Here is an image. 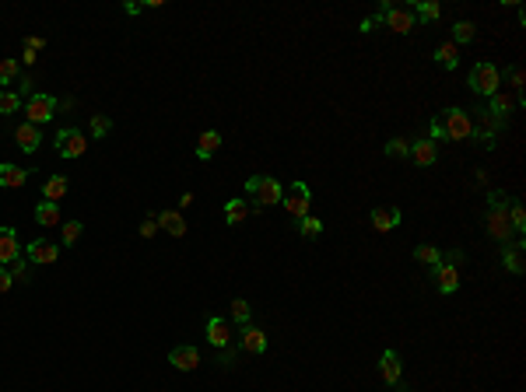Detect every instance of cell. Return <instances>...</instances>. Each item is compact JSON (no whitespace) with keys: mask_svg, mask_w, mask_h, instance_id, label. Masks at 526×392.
<instances>
[{"mask_svg":"<svg viewBox=\"0 0 526 392\" xmlns=\"http://www.w3.org/2000/svg\"><path fill=\"white\" fill-rule=\"evenodd\" d=\"M81 228H84L81 221H67V224H64V245H74V242L81 239Z\"/></svg>","mask_w":526,"mask_h":392,"instance_id":"obj_39","label":"cell"},{"mask_svg":"<svg viewBox=\"0 0 526 392\" xmlns=\"http://www.w3.org/2000/svg\"><path fill=\"white\" fill-rule=\"evenodd\" d=\"M218 364H221V368H232V364H235V347H221V351H218Z\"/></svg>","mask_w":526,"mask_h":392,"instance_id":"obj_45","label":"cell"},{"mask_svg":"<svg viewBox=\"0 0 526 392\" xmlns=\"http://www.w3.org/2000/svg\"><path fill=\"white\" fill-rule=\"evenodd\" d=\"M67 189H71V183H67L64 176H53V179H46L42 196H46L49 203H60V196H67Z\"/></svg>","mask_w":526,"mask_h":392,"instance_id":"obj_27","label":"cell"},{"mask_svg":"<svg viewBox=\"0 0 526 392\" xmlns=\"http://www.w3.org/2000/svg\"><path fill=\"white\" fill-rule=\"evenodd\" d=\"M442 127H446V140H466L473 137V120L463 109H446L442 112Z\"/></svg>","mask_w":526,"mask_h":392,"instance_id":"obj_4","label":"cell"},{"mask_svg":"<svg viewBox=\"0 0 526 392\" xmlns=\"http://www.w3.org/2000/svg\"><path fill=\"white\" fill-rule=\"evenodd\" d=\"M18 256H21L18 232H15V228H0V266H11Z\"/></svg>","mask_w":526,"mask_h":392,"instance_id":"obj_13","label":"cell"},{"mask_svg":"<svg viewBox=\"0 0 526 392\" xmlns=\"http://www.w3.org/2000/svg\"><path fill=\"white\" fill-rule=\"evenodd\" d=\"M249 312H253V308H249L246 298H235V301H232V319H235L239 326H249Z\"/></svg>","mask_w":526,"mask_h":392,"instance_id":"obj_37","label":"cell"},{"mask_svg":"<svg viewBox=\"0 0 526 392\" xmlns=\"http://www.w3.org/2000/svg\"><path fill=\"white\" fill-rule=\"evenodd\" d=\"M509 81H512V88L523 95V81H526V77H523V67H512V71H509Z\"/></svg>","mask_w":526,"mask_h":392,"instance_id":"obj_47","label":"cell"},{"mask_svg":"<svg viewBox=\"0 0 526 392\" xmlns=\"http://www.w3.org/2000/svg\"><path fill=\"white\" fill-rule=\"evenodd\" d=\"M246 193H249V196H256V203H260V207H274V203H281V200H284L281 183H278L274 176H249V179H246Z\"/></svg>","mask_w":526,"mask_h":392,"instance_id":"obj_2","label":"cell"},{"mask_svg":"<svg viewBox=\"0 0 526 392\" xmlns=\"http://www.w3.org/2000/svg\"><path fill=\"white\" fill-rule=\"evenodd\" d=\"M414 259L425 263V266H439V263H442V252H439L435 245H417V249H414Z\"/></svg>","mask_w":526,"mask_h":392,"instance_id":"obj_32","label":"cell"},{"mask_svg":"<svg viewBox=\"0 0 526 392\" xmlns=\"http://www.w3.org/2000/svg\"><path fill=\"white\" fill-rule=\"evenodd\" d=\"M484 221H488V235H491V239H498V242H512V224H509V203L488 207Z\"/></svg>","mask_w":526,"mask_h":392,"instance_id":"obj_7","label":"cell"},{"mask_svg":"<svg viewBox=\"0 0 526 392\" xmlns=\"http://www.w3.org/2000/svg\"><path fill=\"white\" fill-rule=\"evenodd\" d=\"M239 347H242L246 354H263V351H267V336H263V329H256V326H242Z\"/></svg>","mask_w":526,"mask_h":392,"instance_id":"obj_16","label":"cell"},{"mask_svg":"<svg viewBox=\"0 0 526 392\" xmlns=\"http://www.w3.org/2000/svg\"><path fill=\"white\" fill-rule=\"evenodd\" d=\"M512 109H516V98H512V95H505V91H495V95L488 98V112H495L498 120H505Z\"/></svg>","mask_w":526,"mask_h":392,"instance_id":"obj_26","label":"cell"},{"mask_svg":"<svg viewBox=\"0 0 526 392\" xmlns=\"http://www.w3.org/2000/svg\"><path fill=\"white\" fill-rule=\"evenodd\" d=\"M298 235H302V239H320V235H323V221L312 217V214H305V217L298 221Z\"/></svg>","mask_w":526,"mask_h":392,"instance_id":"obj_31","label":"cell"},{"mask_svg":"<svg viewBox=\"0 0 526 392\" xmlns=\"http://www.w3.org/2000/svg\"><path fill=\"white\" fill-rule=\"evenodd\" d=\"M281 203H284V210H288L291 217H298V221H302V217L309 214V203H312V189H309V183H302V179H298V183H291V186H288V196H284Z\"/></svg>","mask_w":526,"mask_h":392,"instance_id":"obj_6","label":"cell"},{"mask_svg":"<svg viewBox=\"0 0 526 392\" xmlns=\"http://www.w3.org/2000/svg\"><path fill=\"white\" fill-rule=\"evenodd\" d=\"M397 224H400V210H397V207H376V210H372V228H376V232L386 235V232L397 228Z\"/></svg>","mask_w":526,"mask_h":392,"instance_id":"obj_21","label":"cell"},{"mask_svg":"<svg viewBox=\"0 0 526 392\" xmlns=\"http://www.w3.org/2000/svg\"><path fill=\"white\" fill-rule=\"evenodd\" d=\"M28 183V168H18V165H0V186L4 189H21Z\"/></svg>","mask_w":526,"mask_h":392,"instance_id":"obj_19","label":"cell"},{"mask_svg":"<svg viewBox=\"0 0 526 392\" xmlns=\"http://www.w3.org/2000/svg\"><path fill=\"white\" fill-rule=\"evenodd\" d=\"M435 158H439V144H435L432 137L414 140V144H410V161H414V165L428 168V165H435Z\"/></svg>","mask_w":526,"mask_h":392,"instance_id":"obj_12","label":"cell"},{"mask_svg":"<svg viewBox=\"0 0 526 392\" xmlns=\"http://www.w3.org/2000/svg\"><path fill=\"white\" fill-rule=\"evenodd\" d=\"M53 147H57V154L60 158H81L84 151H88V140H84V133L81 130H57V140H53Z\"/></svg>","mask_w":526,"mask_h":392,"instance_id":"obj_8","label":"cell"},{"mask_svg":"<svg viewBox=\"0 0 526 392\" xmlns=\"http://www.w3.org/2000/svg\"><path fill=\"white\" fill-rule=\"evenodd\" d=\"M523 239H516V242H502V266L509 270V273H523L526 270V259H523Z\"/></svg>","mask_w":526,"mask_h":392,"instance_id":"obj_10","label":"cell"},{"mask_svg":"<svg viewBox=\"0 0 526 392\" xmlns=\"http://www.w3.org/2000/svg\"><path fill=\"white\" fill-rule=\"evenodd\" d=\"M123 11H127V15H140V4H134V0H127V4H123Z\"/></svg>","mask_w":526,"mask_h":392,"instance_id":"obj_49","label":"cell"},{"mask_svg":"<svg viewBox=\"0 0 526 392\" xmlns=\"http://www.w3.org/2000/svg\"><path fill=\"white\" fill-rule=\"evenodd\" d=\"M207 340L215 344L218 351H221V347H228V344H232V329H228V322H225V319H218V315H215V319H207Z\"/></svg>","mask_w":526,"mask_h":392,"instance_id":"obj_18","label":"cell"},{"mask_svg":"<svg viewBox=\"0 0 526 392\" xmlns=\"http://www.w3.org/2000/svg\"><path fill=\"white\" fill-rule=\"evenodd\" d=\"M473 39H478V25L473 21H456L453 25V46H466Z\"/></svg>","mask_w":526,"mask_h":392,"instance_id":"obj_30","label":"cell"},{"mask_svg":"<svg viewBox=\"0 0 526 392\" xmlns=\"http://www.w3.org/2000/svg\"><path fill=\"white\" fill-rule=\"evenodd\" d=\"M8 270H11V277H15V280H25V284L32 280V263H28V256H25V252H21V256H18V259L8 266Z\"/></svg>","mask_w":526,"mask_h":392,"instance_id":"obj_34","label":"cell"},{"mask_svg":"<svg viewBox=\"0 0 526 392\" xmlns=\"http://www.w3.org/2000/svg\"><path fill=\"white\" fill-rule=\"evenodd\" d=\"M435 64H439V67H446V71H456V67H460V46L442 42V46L435 49Z\"/></svg>","mask_w":526,"mask_h":392,"instance_id":"obj_25","label":"cell"},{"mask_svg":"<svg viewBox=\"0 0 526 392\" xmlns=\"http://www.w3.org/2000/svg\"><path fill=\"white\" fill-rule=\"evenodd\" d=\"M400 354L397 351H383V357H379V375H383V382L386 385H397L400 382Z\"/></svg>","mask_w":526,"mask_h":392,"instance_id":"obj_17","label":"cell"},{"mask_svg":"<svg viewBox=\"0 0 526 392\" xmlns=\"http://www.w3.org/2000/svg\"><path fill=\"white\" fill-rule=\"evenodd\" d=\"M15 288V277H11V270L8 266H0V295H8Z\"/></svg>","mask_w":526,"mask_h":392,"instance_id":"obj_44","label":"cell"},{"mask_svg":"<svg viewBox=\"0 0 526 392\" xmlns=\"http://www.w3.org/2000/svg\"><path fill=\"white\" fill-rule=\"evenodd\" d=\"M432 140H446V127H442V112L432 120Z\"/></svg>","mask_w":526,"mask_h":392,"instance_id":"obj_46","label":"cell"},{"mask_svg":"<svg viewBox=\"0 0 526 392\" xmlns=\"http://www.w3.org/2000/svg\"><path fill=\"white\" fill-rule=\"evenodd\" d=\"M18 60H0V84H11V81H18Z\"/></svg>","mask_w":526,"mask_h":392,"instance_id":"obj_38","label":"cell"},{"mask_svg":"<svg viewBox=\"0 0 526 392\" xmlns=\"http://www.w3.org/2000/svg\"><path fill=\"white\" fill-rule=\"evenodd\" d=\"M463 259H466V252H463V249H449V252H442V263H446V266H460Z\"/></svg>","mask_w":526,"mask_h":392,"instance_id":"obj_43","label":"cell"},{"mask_svg":"<svg viewBox=\"0 0 526 392\" xmlns=\"http://www.w3.org/2000/svg\"><path fill=\"white\" fill-rule=\"evenodd\" d=\"M42 46H46V39H42V35H28V39H25V49H32V53H39Z\"/></svg>","mask_w":526,"mask_h":392,"instance_id":"obj_48","label":"cell"},{"mask_svg":"<svg viewBox=\"0 0 526 392\" xmlns=\"http://www.w3.org/2000/svg\"><path fill=\"white\" fill-rule=\"evenodd\" d=\"M21 109V98L18 91H0V116H11V112Z\"/></svg>","mask_w":526,"mask_h":392,"instance_id":"obj_35","label":"cell"},{"mask_svg":"<svg viewBox=\"0 0 526 392\" xmlns=\"http://www.w3.org/2000/svg\"><path fill=\"white\" fill-rule=\"evenodd\" d=\"M246 217H249V203H246V200L235 196V200L225 203V224H242Z\"/></svg>","mask_w":526,"mask_h":392,"instance_id":"obj_29","label":"cell"},{"mask_svg":"<svg viewBox=\"0 0 526 392\" xmlns=\"http://www.w3.org/2000/svg\"><path fill=\"white\" fill-rule=\"evenodd\" d=\"M372 21H383L390 32H397V35H407V32H414V15H410V8H390V4H379V11H376V18Z\"/></svg>","mask_w":526,"mask_h":392,"instance_id":"obj_3","label":"cell"},{"mask_svg":"<svg viewBox=\"0 0 526 392\" xmlns=\"http://www.w3.org/2000/svg\"><path fill=\"white\" fill-rule=\"evenodd\" d=\"M35 221L42 224V228H57V224H60V203L42 200V203L35 207Z\"/></svg>","mask_w":526,"mask_h":392,"instance_id":"obj_24","label":"cell"},{"mask_svg":"<svg viewBox=\"0 0 526 392\" xmlns=\"http://www.w3.org/2000/svg\"><path fill=\"white\" fill-rule=\"evenodd\" d=\"M25 112H28V123H32V127H42V123H49L53 116H57V98L35 91V95L25 102Z\"/></svg>","mask_w":526,"mask_h":392,"instance_id":"obj_5","label":"cell"},{"mask_svg":"<svg viewBox=\"0 0 526 392\" xmlns=\"http://www.w3.org/2000/svg\"><path fill=\"white\" fill-rule=\"evenodd\" d=\"M502 127H505V120H498L495 112H488V109H478V123H473V133H478V137H498Z\"/></svg>","mask_w":526,"mask_h":392,"instance_id":"obj_15","label":"cell"},{"mask_svg":"<svg viewBox=\"0 0 526 392\" xmlns=\"http://www.w3.org/2000/svg\"><path fill=\"white\" fill-rule=\"evenodd\" d=\"M432 270H435V280H439V291H442V295H456V291H460V273H456V266L439 263V266H432Z\"/></svg>","mask_w":526,"mask_h":392,"instance_id":"obj_22","label":"cell"},{"mask_svg":"<svg viewBox=\"0 0 526 392\" xmlns=\"http://www.w3.org/2000/svg\"><path fill=\"white\" fill-rule=\"evenodd\" d=\"M25 256H28V263H42V266H49V263H57V256H60V249H57V242H46V239H35V242H28V249H25Z\"/></svg>","mask_w":526,"mask_h":392,"instance_id":"obj_9","label":"cell"},{"mask_svg":"<svg viewBox=\"0 0 526 392\" xmlns=\"http://www.w3.org/2000/svg\"><path fill=\"white\" fill-rule=\"evenodd\" d=\"M32 95H35V91H32V77H28V74H18V98L28 102Z\"/></svg>","mask_w":526,"mask_h":392,"instance_id":"obj_42","label":"cell"},{"mask_svg":"<svg viewBox=\"0 0 526 392\" xmlns=\"http://www.w3.org/2000/svg\"><path fill=\"white\" fill-rule=\"evenodd\" d=\"M509 224H512V232H526V210H523V203H516V200H509Z\"/></svg>","mask_w":526,"mask_h":392,"instance_id":"obj_33","label":"cell"},{"mask_svg":"<svg viewBox=\"0 0 526 392\" xmlns=\"http://www.w3.org/2000/svg\"><path fill=\"white\" fill-rule=\"evenodd\" d=\"M154 217H158V228H162V232H169V235H176V239L186 235V221H183L179 210H162V214H154Z\"/></svg>","mask_w":526,"mask_h":392,"instance_id":"obj_20","label":"cell"},{"mask_svg":"<svg viewBox=\"0 0 526 392\" xmlns=\"http://www.w3.org/2000/svg\"><path fill=\"white\" fill-rule=\"evenodd\" d=\"M158 232H162V228H158V217H154V214H147V217L140 221V239H154Z\"/></svg>","mask_w":526,"mask_h":392,"instance_id":"obj_41","label":"cell"},{"mask_svg":"<svg viewBox=\"0 0 526 392\" xmlns=\"http://www.w3.org/2000/svg\"><path fill=\"white\" fill-rule=\"evenodd\" d=\"M410 15H414V21H417V18H421V21H439L442 8L435 4V0H417V4L410 8Z\"/></svg>","mask_w":526,"mask_h":392,"instance_id":"obj_28","label":"cell"},{"mask_svg":"<svg viewBox=\"0 0 526 392\" xmlns=\"http://www.w3.org/2000/svg\"><path fill=\"white\" fill-rule=\"evenodd\" d=\"M386 158H410V144L407 140H400V137H393V140H386Z\"/></svg>","mask_w":526,"mask_h":392,"instance_id":"obj_36","label":"cell"},{"mask_svg":"<svg viewBox=\"0 0 526 392\" xmlns=\"http://www.w3.org/2000/svg\"><path fill=\"white\" fill-rule=\"evenodd\" d=\"M466 84H470V91H473V95L491 98L495 91H502V71H498L495 64H478V67L470 71Z\"/></svg>","mask_w":526,"mask_h":392,"instance_id":"obj_1","label":"cell"},{"mask_svg":"<svg viewBox=\"0 0 526 392\" xmlns=\"http://www.w3.org/2000/svg\"><path fill=\"white\" fill-rule=\"evenodd\" d=\"M169 364H172V368H179V371H197V364H200V351H197V347H190V344H179V347H172Z\"/></svg>","mask_w":526,"mask_h":392,"instance_id":"obj_11","label":"cell"},{"mask_svg":"<svg viewBox=\"0 0 526 392\" xmlns=\"http://www.w3.org/2000/svg\"><path fill=\"white\" fill-rule=\"evenodd\" d=\"M393 389H397V392H410V389H407V385H403V382H397V385H393Z\"/></svg>","mask_w":526,"mask_h":392,"instance_id":"obj_50","label":"cell"},{"mask_svg":"<svg viewBox=\"0 0 526 392\" xmlns=\"http://www.w3.org/2000/svg\"><path fill=\"white\" fill-rule=\"evenodd\" d=\"M15 140H18V147H21L25 154H35V151L42 147V133H39V127H32V123H21V127L15 130Z\"/></svg>","mask_w":526,"mask_h":392,"instance_id":"obj_14","label":"cell"},{"mask_svg":"<svg viewBox=\"0 0 526 392\" xmlns=\"http://www.w3.org/2000/svg\"><path fill=\"white\" fill-rule=\"evenodd\" d=\"M113 130V120L109 116H91V137H105Z\"/></svg>","mask_w":526,"mask_h":392,"instance_id":"obj_40","label":"cell"},{"mask_svg":"<svg viewBox=\"0 0 526 392\" xmlns=\"http://www.w3.org/2000/svg\"><path fill=\"white\" fill-rule=\"evenodd\" d=\"M218 147H221V133H218V130H207V133H200V140H197V158H200V161L215 158Z\"/></svg>","mask_w":526,"mask_h":392,"instance_id":"obj_23","label":"cell"}]
</instances>
